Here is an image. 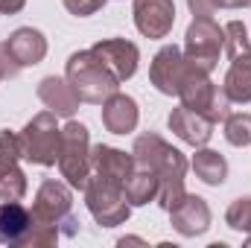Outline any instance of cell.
Returning a JSON list of instances; mask_svg holds the SVG:
<instances>
[{"label":"cell","mask_w":251,"mask_h":248,"mask_svg":"<svg viewBox=\"0 0 251 248\" xmlns=\"http://www.w3.org/2000/svg\"><path fill=\"white\" fill-rule=\"evenodd\" d=\"M225 222L237 234H251V196H240L225 210Z\"/></svg>","instance_id":"cb8c5ba5"},{"label":"cell","mask_w":251,"mask_h":248,"mask_svg":"<svg viewBox=\"0 0 251 248\" xmlns=\"http://www.w3.org/2000/svg\"><path fill=\"white\" fill-rule=\"evenodd\" d=\"M64 9L70 12V15H76V18H88V15H97L108 0H62Z\"/></svg>","instance_id":"d4e9b609"},{"label":"cell","mask_w":251,"mask_h":248,"mask_svg":"<svg viewBox=\"0 0 251 248\" xmlns=\"http://www.w3.org/2000/svg\"><path fill=\"white\" fill-rule=\"evenodd\" d=\"M225 140L231 146H249L251 143V114L237 111L225 117Z\"/></svg>","instance_id":"603a6c76"},{"label":"cell","mask_w":251,"mask_h":248,"mask_svg":"<svg viewBox=\"0 0 251 248\" xmlns=\"http://www.w3.org/2000/svg\"><path fill=\"white\" fill-rule=\"evenodd\" d=\"M64 79L70 82V88L76 91V97L82 102L91 105H102L111 94L120 91V79L100 62V56L94 50H79L67 59Z\"/></svg>","instance_id":"7a4b0ae2"},{"label":"cell","mask_w":251,"mask_h":248,"mask_svg":"<svg viewBox=\"0 0 251 248\" xmlns=\"http://www.w3.org/2000/svg\"><path fill=\"white\" fill-rule=\"evenodd\" d=\"M225 56H228V73H225V94L231 102L246 105L251 102V41L243 21L225 24Z\"/></svg>","instance_id":"3957f363"},{"label":"cell","mask_w":251,"mask_h":248,"mask_svg":"<svg viewBox=\"0 0 251 248\" xmlns=\"http://www.w3.org/2000/svg\"><path fill=\"white\" fill-rule=\"evenodd\" d=\"M222 53H225V26H219L213 18H193V24L184 32V59L204 73H213Z\"/></svg>","instance_id":"9c48e42d"},{"label":"cell","mask_w":251,"mask_h":248,"mask_svg":"<svg viewBox=\"0 0 251 248\" xmlns=\"http://www.w3.org/2000/svg\"><path fill=\"white\" fill-rule=\"evenodd\" d=\"M190 167H193L196 178H201L204 184H210V187L225 184V178H228V161H225V155H219L216 149H207V146L196 149Z\"/></svg>","instance_id":"44dd1931"},{"label":"cell","mask_w":251,"mask_h":248,"mask_svg":"<svg viewBox=\"0 0 251 248\" xmlns=\"http://www.w3.org/2000/svg\"><path fill=\"white\" fill-rule=\"evenodd\" d=\"M134 26L143 38H167L176 26V3L173 0H134L131 6Z\"/></svg>","instance_id":"8fae6325"},{"label":"cell","mask_w":251,"mask_h":248,"mask_svg":"<svg viewBox=\"0 0 251 248\" xmlns=\"http://www.w3.org/2000/svg\"><path fill=\"white\" fill-rule=\"evenodd\" d=\"M131 158L134 167L140 170H152L161 181L158 190V204L170 213L181 198H184V175H187V158L181 149L170 146L161 134L155 131H143L137 134L134 146H131Z\"/></svg>","instance_id":"6da1fadb"},{"label":"cell","mask_w":251,"mask_h":248,"mask_svg":"<svg viewBox=\"0 0 251 248\" xmlns=\"http://www.w3.org/2000/svg\"><path fill=\"white\" fill-rule=\"evenodd\" d=\"M170 225L181 237H201L210 228V204L201 196L184 193V198L170 210Z\"/></svg>","instance_id":"5bb4252c"},{"label":"cell","mask_w":251,"mask_h":248,"mask_svg":"<svg viewBox=\"0 0 251 248\" xmlns=\"http://www.w3.org/2000/svg\"><path fill=\"white\" fill-rule=\"evenodd\" d=\"M246 243H249V246H251V234H246Z\"/></svg>","instance_id":"f546056e"},{"label":"cell","mask_w":251,"mask_h":248,"mask_svg":"<svg viewBox=\"0 0 251 248\" xmlns=\"http://www.w3.org/2000/svg\"><path fill=\"white\" fill-rule=\"evenodd\" d=\"M249 6H251V0H249Z\"/></svg>","instance_id":"1f68e13d"},{"label":"cell","mask_w":251,"mask_h":248,"mask_svg":"<svg viewBox=\"0 0 251 248\" xmlns=\"http://www.w3.org/2000/svg\"><path fill=\"white\" fill-rule=\"evenodd\" d=\"M21 158L35 164V167H56L59 164V149H62V125L53 111L35 114L18 134Z\"/></svg>","instance_id":"5b68a950"},{"label":"cell","mask_w":251,"mask_h":248,"mask_svg":"<svg viewBox=\"0 0 251 248\" xmlns=\"http://www.w3.org/2000/svg\"><path fill=\"white\" fill-rule=\"evenodd\" d=\"M21 70H24V67L12 59V53H9L6 41H0V76H3V79H15Z\"/></svg>","instance_id":"484cf974"},{"label":"cell","mask_w":251,"mask_h":248,"mask_svg":"<svg viewBox=\"0 0 251 248\" xmlns=\"http://www.w3.org/2000/svg\"><path fill=\"white\" fill-rule=\"evenodd\" d=\"M32 216L38 222L56 225L64 237H76L79 219L73 216V187L67 181H56V178L41 181L35 201H32Z\"/></svg>","instance_id":"8992f818"},{"label":"cell","mask_w":251,"mask_h":248,"mask_svg":"<svg viewBox=\"0 0 251 248\" xmlns=\"http://www.w3.org/2000/svg\"><path fill=\"white\" fill-rule=\"evenodd\" d=\"M59 170H62V178L73 190L85 193L88 178H91V134H88V125L85 123L70 120V123L62 125Z\"/></svg>","instance_id":"52a82bcc"},{"label":"cell","mask_w":251,"mask_h":248,"mask_svg":"<svg viewBox=\"0 0 251 248\" xmlns=\"http://www.w3.org/2000/svg\"><path fill=\"white\" fill-rule=\"evenodd\" d=\"M131 170H134L131 152H123L117 146H105V143L91 146V173L94 175H102V178H111L117 184H126Z\"/></svg>","instance_id":"2e32d148"},{"label":"cell","mask_w":251,"mask_h":248,"mask_svg":"<svg viewBox=\"0 0 251 248\" xmlns=\"http://www.w3.org/2000/svg\"><path fill=\"white\" fill-rule=\"evenodd\" d=\"M38 99L47 105V111H53L56 117H73L79 111V97L76 91L70 88V82L62 79V76H44L38 82Z\"/></svg>","instance_id":"ac0fdd59"},{"label":"cell","mask_w":251,"mask_h":248,"mask_svg":"<svg viewBox=\"0 0 251 248\" xmlns=\"http://www.w3.org/2000/svg\"><path fill=\"white\" fill-rule=\"evenodd\" d=\"M193 18H213L216 15V3L213 0H187Z\"/></svg>","instance_id":"4316f807"},{"label":"cell","mask_w":251,"mask_h":248,"mask_svg":"<svg viewBox=\"0 0 251 248\" xmlns=\"http://www.w3.org/2000/svg\"><path fill=\"white\" fill-rule=\"evenodd\" d=\"M26 6V0H0V15H18Z\"/></svg>","instance_id":"83f0119b"},{"label":"cell","mask_w":251,"mask_h":248,"mask_svg":"<svg viewBox=\"0 0 251 248\" xmlns=\"http://www.w3.org/2000/svg\"><path fill=\"white\" fill-rule=\"evenodd\" d=\"M123 190H126V198H128L131 207H143V204H149V201H158L161 181H158V175H155L152 170H140V167H134L131 175L126 178Z\"/></svg>","instance_id":"7402d4cb"},{"label":"cell","mask_w":251,"mask_h":248,"mask_svg":"<svg viewBox=\"0 0 251 248\" xmlns=\"http://www.w3.org/2000/svg\"><path fill=\"white\" fill-rule=\"evenodd\" d=\"M32 231V210L21 201H3L0 204V246L24 248Z\"/></svg>","instance_id":"e0dca14e"},{"label":"cell","mask_w":251,"mask_h":248,"mask_svg":"<svg viewBox=\"0 0 251 248\" xmlns=\"http://www.w3.org/2000/svg\"><path fill=\"white\" fill-rule=\"evenodd\" d=\"M216 3V9H246L249 6V0H213Z\"/></svg>","instance_id":"f1b7e54d"},{"label":"cell","mask_w":251,"mask_h":248,"mask_svg":"<svg viewBox=\"0 0 251 248\" xmlns=\"http://www.w3.org/2000/svg\"><path fill=\"white\" fill-rule=\"evenodd\" d=\"M6 47H9L12 59L21 64V67H32V64L44 62V56H47V38L38 29H32V26L15 29L6 38Z\"/></svg>","instance_id":"ffe728a7"},{"label":"cell","mask_w":251,"mask_h":248,"mask_svg":"<svg viewBox=\"0 0 251 248\" xmlns=\"http://www.w3.org/2000/svg\"><path fill=\"white\" fill-rule=\"evenodd\" d=\"M167 123H170V131H173L181 143L193 146V149L207 146V140L213 137V123H210L204 114H199V111L187 108V105L173 108L170 117H167Z\"/></svg>","instance_id":"9a60e30c"},{"label":"cell","mask_w":251,"mask_h":248,"mask_svg":"<svg viewBox=\"0 0 251 248\" xmlns=\"http://www.w3.org/2000/svg\"><path fill=\"white\" fill-rule=\"evenodd\" d=\"M29 190L26 173L21 170L18 134L0 128V201H21Z\"/></svg>","instance_id":"30bf717a"},{"label":"cell","mask_w":251,"mask_h":248,"mask_svg":"<svg viewBox=\"0 0 251 248\" xmlns=\"http://www.w3.org/2000/svg\"><path fill=\"white\" fill-rule=\"evenodd\" d=\"M140 120V108L137 102L128 97V94H111L105 102H102V125L111 131V134H128L137 128Z\"/></svg>","instance_id":"d6986e66"},{"label":"cell","mask_w":251,"mask_h":248,"mask_svg":"<svg viewBox=\"0 0 251 248\" xmlns=\"http://www.w3.org/2000/svg\"><path fill=\"white\" fill-rule=\"evenodd\" d=\"M184 70H187V59H184V50L176 47V44H167L155 53V59L149 64V82L167 94V97H178V85L184 79Z\"/></svg>","instance_id":"7c38bea8"},{"label":"cell","mask_w":251,"mask_h":248,"mask_svg":"<svg viewBox=\"0 0 251 248\" xmlns=\"http://www.w3.org/2000/svg\"><path fill=\"white\" fill-rule=\"evenodd\" d=\"M85 204H88L91 216L97 219V225H102V228L126 225L131 216V204L126 198L123 184L102 178V175H94V173H91L88 187H85Z\"/></svg>","instance_id":"ba28073f"},{"label":"cell","mask_w":251,"mask_h":248,"mask_svg":"<svg viewBox=\"0 0 251 248\" xmlns=\"http://www.w3.org/2000/svg\"><path fill=\"white\" fill-rule=\"evenodd\" d=\"M91 50L100 56V62L120 79V85L128 82V79L137 73L140 50H137V44H131V41H126V38H102V41H97Z\"/></svg>","instance_id":"4fadbf2b"},{"label":"cell","mask_w":251,"mask_h":248,"mask_svg":"<svg viewBox=\"0 0 251 248\" xmlns=\"http://www.w3.org/2000/svg\"><path fill=\"white\" fill-rule=\"evenodd\" d=\"M178 99H181V105L204 114L213 125L225 123V117L231 114V99H228L225 88L213 85L210 73L193 67L190 62H187V70H184V79L178 85Z\"/></svg>","instance_id":"277c9868"},{"label":"cell","mask_w":251,"mask_h":248,"mask_svg":"<svg viewBox=\"0 0 251 248\" xmlns=\"http://www.w3.org/2000/svg\"><path fill=\"white\" fill-rule=\"evenodd\" d=\"M0 82H3V76H0Z\"/></svg>","instance_id":"4dcf8cb0"}]
</instances>
